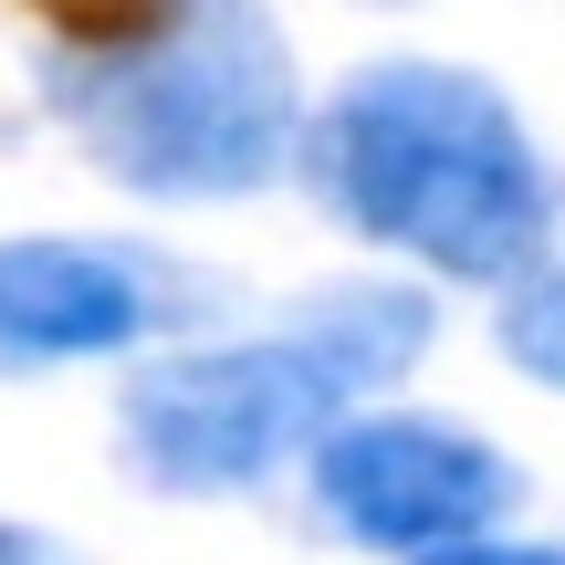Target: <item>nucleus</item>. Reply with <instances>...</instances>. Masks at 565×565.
Segmentation results:
<instances>
[{"label": "nucleus", "instance_id": "nucleus-1", "mask_svg": "<svg viewBox=\"0 0 565 565\" xmlns=\"http://www.w3.org/2000/svg\"><path fill=\"white\" fill-rule=\"evenodd\" d=\"M294 179L335 231L398 252L429 282L534 273L555 252V168L513 95L440 53H377L315 105Z\"/></svg>", "mask_w": 565, "mask_h": 565}, {"label": "nucleus", "instance_id": "nucleus-2", "mask_svg": "<svg viewBox=\"0 0 565 565\" xmlns=\"http://www.w3.org/2000/svg\"><path fill=\"white\" fill-rule=\"evenodd\" d=\"M429 345L419 282H324L263 335H210L137 356L116 387V461L147 492H252L324 440L345 408L387 398Z\"/></svg>", "mask_w": 565, "mask_h": 565}, {"label": "nucleus", "instance_id": "nucleus-3", "mask_svg": "<svg viewBox=\"0 0 565 565\" xmlns=\"http://www.w3.org/2000/svg\"><path fill=\"white\" fill-rule=\"evenodd\" d=\"M53 126L158 210L252 200L303 158V74L263 0H168L126 42H53L42 53Z\"/></svg>", "mask_w": 565, "mask_h": 565}, {"label": "nucleus", "instance_id": "nucleus-4", "mask_svg": "<svg viewBox=\"0 0 565 565\" xmlns=\"http://www.w3.org/2000/svg\"><path fill=\"white\" fill-rule=\"evenodd\" d=\"M303 492L315 524L356 555H440L471 534H503V513L524 503V471L482 440V429L440 419V408H345L315 450H303Z\"/></svg>", "mask_w": 565, "mask_h": 565}, {"label": "nucleus", "instance_id": "nucleus-5", "mask_svg": "<svg viewBox=\"0 0 565 565\" xmlns=\"http://www.w3.org/2000/svg\"><path fill=\"white\" fill-rule=\"evenodd\" d=\"M179 315H189L179 263L137 242H95V231H11L0 242V377L137 356Z\"/></svg>", "mask_w": 565, "mask_h": 565}, {"label": "nucleus", "instance_id": "nucleus-6", "mask_svg": "<svg viewBox=\"0 0 565 565\" xmlns=\"http://www.w3.org/2000/svg\"><path fill=\"white\" fill-rule=\"evenodd\" d=\"M492 345H503L513 377H534V387H555V398H565V252H545L534 273H513V282H503Z\"/></svg>", "mask_w": 565, "mask_h": 565}, {"label": "nucleus", "instance_id": "nucleus-7", "mask_svg": "<svg viewBox=\"0 0 565 565\" xmlns=\"http://www.w3.org/2000/svg\"><path fill=\"white\" fill-rule=\"evenodd\" d=\"M419 565H565V545H513V534H471V545H440Z\"/></svg>", "mask_w": 565, "mask_h": 565}, {"label": "nucleus", "instance_id": "nucleus-8", "mask_svg": "<svg viewBox=\"0 0 565 565\" xmlns=\"http://www.w3.org/2000/svg\"><path fill=\"white\" fill-rule=\"evenodd\" d=\"M0 565H74V555L53 534H32V524H0Z\"/></svg>", "mask_w": 565, "mask_h": 565}]
</instances>
